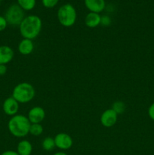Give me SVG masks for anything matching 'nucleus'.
<instances>
[{
    "instance_id": "obj_7",
    "label": "nucleus",
    "mask_w": 154,
    "mask_h": 155,
    "mask_svg": "<svg viewBox=\"0 0 154 155\" xmlns=\"http://www.w3.org/2000/svg\"><path fill=\"white\" fill-rule=\"evenodd\" d=\"M118 114L112 108L104 110L101 116V123L104 127L110 128L116 124Z\"/></svg>"
},
{
    "instance_id": "obj_1",
    "label": "nucleus",
    "mask_w": 154,
    "mask_h": 155,
    "mask_svg": "<svg viewBox=\"0 0 154 155\" xmlns=\"http://www.w3.org/2000/svg\"><path fill=\"white\" fill-rule=\"evenodd\" d=\"M42 22L37 15H31L24 18L19 26L20 33L24 39H36L41 33Z\"/></svg>"
},
{
    "instance_id": "obj_10",
    "label": "nucleus",
    "mask_w": 154,
    "mask_h": 155,
    "mask_svg": "<svg viewBox=\"0 0 154 155\" xmlns=\"http://www.w3.org/2000/svg\"><path fill=\"white\" fill-rule=\"evenodd\" d=\"M14 52L8 45H0V64H7L14 58Z\"/></svg>"
},
{
    "instance_id": "obj_21",
    "label": "nucleus",
    "mask_w": 154,
    "mask_h": 155,
    "mask_svg": "<svg viewBox=\"0 0 154 155\" xmlns=\"http://www.w3.org/2000/svg\"><path fill=\"white\" fill-rule=\"evenodd\" d=\"M8 26V22L5 17L0 16V32L3 31L6 29Z\"/></svg>"
},
{
    "instance_id": "obj_8",
    "label": "nucleus",
    "mask_w": 154,
    "mask_h": 155,
    "mask_svg": "<svg viewBox=\"0 0 154 155\" xmlns=\"http://www.w3.org/2000/svg\"><path fill=\"white\" fill-rule=\"evenodd\" d=\"M3 111L8 116L13 117L18 114L19 110V103L13 98V97H8L4 101L2 104Z\"/></svg>"
},
{
    "instance_id": "obj_24",
    "label": "nucleus",
    "mask_w": 154,
    "mask_h": 155,
    "mask_svg": "<svg viewBox=\"0 0 154 155\" xmlns=\"http://www.w3.org/2000/svg\"><path fill=\"white\" fill-rule=\"evenodd\" d=\"M1 155H19V154H18L17 151H11V150H9V151H4V152H3Z\"/></svg>"
},
{
    "instance_id": "obj_4",
    "label": "nucleus",
    "mask_w": 154,
    "mask_h": 155,
    "mask_svg": "<svg viewBox=\"0 0 154 155\" xmlns=\"http://www.w3.org/2000/svg\"><path fill=\"white\" fill-rule=\"evenodd\" d=\"M77 19L75 8L71 4H64L57 11V20L62 26L70 27L75 24Z\"/></svg>"
},
{
    "instance_id": "obj_5",
    "label": "nucleus",
    "mask_w": 154,
    "mask_h": 155,
    "mask_svg": "<svg viewBox=\"0 0 154 155\" xmlns=\"http://www.w3.org/2000/svg\"><path fill=\"white\" fill-rule=\"evenodd\" d=\"M24 18V10H23L18 4L9 6L5 15V18L7 21L8 24L11 26H20Z\"/></svg>"
},
{
    "instance_id": "obj_2",
    "label": "nucleus",
    "mask_w": 154,
    "mask_h": 155,
    "mask_svg": "<svg viewBox=\"0 0 154 155\" xmlns=\"http://www.w3.org/2000/svg\"><path fill=\"white\" fill-rule=\"evenodd\" d=\"M31 123L28 117L23 114H16L11 117L8 123V129L12 136L17 138L27 136L30 132Z\"/></svg>"
},
{
    "instance_id": "obj_11",
    "label": "nucleus",
    "mask_w": 154,
    "mask_h": 155,
    "mask_svg": "<svg viewBox=\"0 0 154 155\" xmlns=\"http://www.w3.org/2000/svg\"><path fill=\"white\" fill-rule=\"evenodd\" d=\"M85 5L90 12L98 13L105 8V0H85Z\"/></svg>"
},
{
    "instance_id": "obj_18",
    "label": "nucleus",
    "mask_w": 154,
    "mask_h": 155,
    "mask_svg": "<svg viewBox=\"0 0 154 155\" xmlns=\"http://www.w3.org/2000/svg\"><path fill=\"white\" fill-rule=\"evenodd\" d=\"M112 109L117 114H122L125 112V109H126V106H125V104L122 101H115L114 103L112 105Z\"/></svg>"
},
{
    "instance_id": "obj_17",
    "label": "nucleus",
    "mask_w": 154,
    "mask_h": 155,
    "mask_svg": "<svg viewBox=\"0 0 154 155\" xmlns=\"http://www.w3.org/2000/svg\"><path fill=\"white\" fill-rule=\"evenodd\" d=\"M43 130V127L41 124H31L29 133L31 134L32 136H39L42 134Z\"/></svg>"
},
{
    "instance_id": "obj_22",
    "label": "nucleus",
    "mask_w": 154,
    "mask_h": 155,
    "mask_svg": "<svg viewBox=\"0 0 154 155\" xmlns=\"http://www.w3.org/2000/svg\"><path fill=\"white\" fill-rule=\"evenodd\" d=\"M148 114H149V117L154 120V102L149 106V109H148Z\"/></svg>"
},
{
    "instance_id": "obj_14",
    "label": "nucleus",
    "mask_w": 154,
    "mask_h": 155,
    "mask_svg": "<svg viewBox=\"0 0 154 155\" xmlns=\"http://www.w3.org/2000/svg\"><path fill=\"white\" fill-rule=\"evenodd\" d=\"M33 151V145L28 140H22L18 144L17 152L19 155H30Z\"/></svg>"
},
{
    "instance_id": "obj_6",
    "label": "nucleus",
    "mask_w": 154,
    "mask_h": 155,
    "mask_svg": "<svg viewBox=\"0 0 154 155\" xmlns=\"http://www.w3.org/2000/svg\"><path fill=\"white\" fill-rule=\"evenodd\" d=\"M55 146L61 150H68L72 146L73 141L69 134L65 133H57L54 138Z\"/></svg>"
},
{
    "instance_id": "obj_9",
    "label": "nucleus",
    "mask_w": 154,
    "mask_h": 155,
    "mask_svg": "<svg viewBox=\"0 0 154 155\" xmlns=\"http://www.w3.org/2000/svg\"><path fill=\"white\" fill-rule=\"evenodd\" d=\"M27 117L31 124H41L45 117V111L42 107L35 106L29 110Z\"/></svg>"
},
{
    "instance_id": "obj_3",
    "label": "nucleus",
    "mask_w": 154,
    "mask_h": 155,
    "mask_svg": "<svg viewBox=\"0 0 154 155\" xmlns=\"http://www.w3.org/2000/svg\"><path fill=\"white\" fill-rule=\"evenodd\" d=\"M36 90L32 84L29 83H18L12 91V97L21 104H27L34 98Z\"/></svg>"
},
{
    "instance_id": "obj_20",
    "label": "nucleus",
    "mask_w": 154,
    "mask_h": 155,
    "mask_svg": "<svg viewBox=\"0 0 154 155\" xmlns=\"http://www.w3.org/2000/svg\"><path fill=\"white\" fill-rule=\"evenodd\" d=\"M110 24H111V19H110V17L107 16V15L101 16V25L107 27V26L110 25Z\"/></svg>"
},
{
    "instance_id": "obj_15",
    "label": "nucleus",
    "mask_w": 154,
    "mask_h": 155,
    "mask_svg": "<svg viewBox=\"0 0 154 155\" xmlns=\"http://www.w3.org/2000/svg\"><path fill=\"white\" fill-rule=\"evenodd\" d=\"M36 0H18L20 7L24 11L33 10L36 6Z\"/></svg>"
},
{
    "instance_id": "obj_26",
    "label": "nucleus",
    "mask_w": 154,
    "mask_h": 155,
    "mask_svg": "<svg viewBox=\"0 0 154 155\" xmlns=\"http://www.w3.org/2000/svg\"><path fill=\"white\" fill-rule=\"evenodd\" d=\"M1 1H2V0H0V2H1Z\"/></svg>"
},
{
    "instance_id": "obj_19",
    "label": "nucleus",
    "mask_w": 154,
    "mask_h": 155,
    "mask_svg": "<svg viewBox=\"0 0 154 155\" xmlns=\"http://www.w3.org/2000/svg\"><path fill=\"white\" fill-rule=\"evenodd\" d=\"M59 0H42L43 5L47 8H51L57 5Z\"/></svg>"
},
{
    "instance_id": "obj_13",
    "label": "nucleus",
    "mask_w": 154,
    "mask_h": 155,
    "mask_svg": "<svg viewBox=\"0 0 154 155\" xmlns=\"http://www.w3.org/2000/svg\"><path fill=\"white\" fill-rule=\"evenodd\" d=\"M101 16L98 13L89 12L85 18V24L89 28H95L101 24Z\"/></svg>"
},
{
    "instance_id": "obj_25",
    "label": "nucleus",
    "mask_w": 154,
    "mask_h": 155,
    "mask_svg": "<svg viewBox=\"0 0 154 155\" xmlns=\"http://www.w3.org/2000/svg\"><path fill=\"white\" fill-rule=\"evenodd\" d=\"M53 155H67L65 152H63V151H59V152H56L55 154Z\"/></svg>"
},
{
    "instance_id": "obj_23",
    "label": "nucleus",
    "mask_w": 154,
    "mask_h": 155,
    "mask_svg": "<svg viewBox=\"0 0 154 155\" xmlns=\"http://www.w3.org/2000/svg\"><path fill=\"white\" fill-rule=\"evenodd\" d=\"M8 68L5 64H0V76H3L7 73Z\"/></svg>"
},
{
    "instance_id": "obj_12",
    "label": "nucleus",
    "mask_w": 154,
    "mask_h": 155,
    "mask_svg": "<svg viewBox=\"0 0 154 155\" xmlns=\"http://www.w3.org/2000/svg\"><path fill=\"white\" fill-rule=\"evenodd\" d=\"M34 50V43L32 39H23L18 44V51L23 55H29Z\"/></svg>"
},
{
    "instance_id": "obj_16",
    "label": "nucleus",
    "mask_w": 154,
    "mask_h": 155,
    "mask_svg": "<svg viewBox=\"0 0 154 155\" xmlns=\"http://www.w3.org/2000/svg\"><path fill=\"white\" fill-rule=\"evenodd\" d=\"M42 147L45 151H52V150L56 147L54 138L50 137V136H48V137L45 138L42 142Z\"/></svg>"
}]
</instances>
